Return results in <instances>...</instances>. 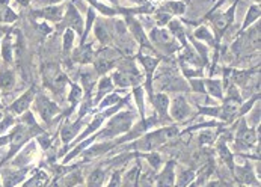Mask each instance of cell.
Returning a JSON list of instances; mask_svg holds the SVG:
<instances>
[{"label":"cell","instance_id":"7","mask_svg":"<svg viewBox=\"0 0 261 187\" xmlns=\"http://www.w3.org/2000/svg\"><path fill=\"white\" fill-rule=\"evenodd\" d=\"M257 141V133L254 128H249L246 121L243 119L240 122V127L237 130V135H236V145L237 148H249L255 144Z\"/></svg>","mask_w":261,"mask_h":187},{"label":"cell","instance_id":"10","mask_svg":"<svg viewBox=\"0 0 261 187\" xmlns=\"http://www.w3.org/2000/svg\"><path fill=\"white\" fill-rule=\"evenodd\" d=\"M125 21H127V26H128V29L132 31L133 37L136 38V41H138L142 47H147L151 51H154V48H152V45H151V42H149L147 34L144 32L141 23H139L135 17H132V15H127V17H125Z\"/></svg>","mask_w":261,"mask_h":187},{"label":"cell","instance_id":"36","mask_svg":"<svg viewBox=\"0 0 261 187\" xmlns=\"http://www.w3.org/2000/svg\"><path fill=\"white\" fill-rule=\"evenodd\" d=\"M105 181V171L97 169L91 174L89 180H88V187H101Z\"/></svg>","mask_w":261,"mask_h":187},{"label":"cell","instance_id":"41","mask_svg":"<svg viewBox=\"0 0 261 187\" xmlns=\"http://www.w3.org/2000/svg\"><path fill=\"white\" fill-rule=\"evenodd\" d=\"M201 115H208L212 118H219L221 116V106H212V108H199Z\"/></svg>","mask_w":261,"mask_h":187},{"label":"cell","instance_id":"32","mask_svg":"<svg viewBox=\"0 0 261 187\" xmlns=\"http://www.w3.org/2000/svg\"><path fill=\"white\" fill-rule=\"evenodd\" d=\"M133 95H135V101H136V106L139 109V116L141 119L145 118V103H144V89L141 86H135L133 88Z\"/></svg>","mask_w":261,"mask_h":187},{"label":"cell","instance_id":"45","mask_svg":"<svg viewBox=\"0 0 261 187\" xmlns=\"http://www.w3.org/2000/svg\"><path fill=\"white\" fill-rule=\"evenodd\" d=\"M38 144L41 145V148H44V150H47L48 147H50V138H48V135H45V133H41V135H38Z\"/></svg>","mask_w":261,"mask_h":187},{"label":"cell","instance_id":"37","mask_svg":"<svg viewBox=\"0 0 261 187\" xmlns=\"http://www.w3.org/2000/svg\"><path fill=\"white\" fill-rule=\"evenodd\" d=\"M74 39H75V32L73 29H67L64 32V51L65 53H70L73 50V45H74Z\"/></svg>","mask_w":261,"mask_h":187},{"label":"cell","instance_id":"1","mask_svg":"<svg viewBox=\"0 0 261 187\" xmlns=\"http://www.w3.org/2000/svg\"><path fill=\"white\" fill-rule=\"evenodd\" d=\"M133 122H135V113L133 112L122 111V112L115 113L111 118V121L108 122V125L101 131L94 133L92 138H94V141L106 139V138H116L122 133H127L133 127Z\"/></svg>","mask_w":261,"mask_h":187},{"label":"cell","instance_id":"21","mask_svg":"<svg viewBox=\"0 0 261 187\" xmlns=\"http://www.w3.org/2000/svg\"><path fill=\"white\" fill-rule=\"evenodd\" d=\"M113 82H112V77L111 75H105V77H101L100 78V82H98V88H97V95H95V104H98L100 101H101V98L103 97H106L108 94H111L113 92Z\"/></svg>","mask_w":261,"mask_h":187},{"label":"cell","instance_id":"30","mask_svg":"<svg viewBox=\"0 0 261 187\" xmlns=\"http://www.w3.org/2000/svg\"><path fill=\"white\" fill-rule=\"evenodd\" d=\"M83 89L80 85L77 83H71V91H70V95H68V101L71 104V109L77 108V104L83 100Z\"/></svg>","mask_w":261,"mask_h":187},{"label":"cell","instance_id":"38","mask_svg":"<svg viewBox=\"0 0 261 187\" xmlns=\"http://www.w3.org/2000/svg\"><path fill=\"white\" fill-rule=\"evenodd\" d=\"M139 171L141 168H133L127 175H125V180H124V187H133L136 186L138 183V178H139Z\"/></svg>","mask_w":261,"mask_h":187},{"label":"cell","instance_id":"44","mask_svg":"<svg viewBox=\"0 0 261 187\" xmlns=\"http://www.w3.org/2000/svg\"><path fill=\"white\" fill-rule=\"evenodd\" d=\"M147 160H148L149 166H152V169H159L160 163H162V158L157 152H151V154H145Z\"/></svg>","mask_w":261,"mask_h":187},{"label":"cell","instance_id":"19","mask_svg":"<svg viewBox=\"0 0 261 187\" xmlns=\"http://www.w3.org/2000/svg\"><path fill=\"white\" fill-rule=\"evenodd\" d=\"M204 86H205V94L208 92L210 97L216 98V100H224V83L222 80H216V78H208L204 80Z\"/></svg>","mask_w":261,"mask_h":187},{"label":"cell","instance_id":"48","mask_svg":"<svg viewBox=\"0 0 261 187\" xmlns=\"http://www.w3.org/2000/svg\"><path fill=\"white\" fill-rule=\"evenodd\" d=\"M11 32V29L8 28V26H5V24H0V41L5 38V35L6 34H9Z\"/></svg>","mask_w":261,"mask_h":187},{"label":"cell","instance_id":"28","mask_svg":"<svg viewBox=\"0 0 261 187\" xmlns=\"http://www.w3.org/2000/svg\"><path fill=\"white\" fill-rule=\"evenodd\" d=\"M94 21H95V9L94 8H88V14H86V21H85V28H83V34L80 38V45L85 44V41L88 39V35L94 26Z\"/></svg>","mask_w":261,"mask_h":187},{"label":"cell","instance_id":"43","mask_svg":"<svg viewBox=\"0 0 261 187\" xmlns=\"http://www.w3.org/2000/svg\"><path fill=\"white\" fill-rule=\"evenodd\" d=\"M215 138H216V136H215L210 130H205V131H202V133L199 135L198 141H199L201 145H210V144L215 141Z\"/></svg>","mask_w":261,"mask_h":187},{"label":"cell","instance_id":"9","mask_svg":"<svg viewBox=\"0 0 261 187\" xmlns=\"http://www.w3.org/2000/svg\"><path fill=\"white\" fill-rule=\"evenodd\" d=\"M138 61L142 64L144 70H145V80H147V91L149 92V95H152V75L154 71L157 68V65L160 64V59L155 56H145L142 53L138 55Z\"/></svg>","mask_w":261,"mask_h":187},{"label":"cell","instance_id":"16","mask_svg":"<svg viewBox=\"0 0 261 187\" xmlns=\"http://www.w3.org/2000/svg\"><path fill=\"white\" fill-rule=\"evenodd\" d=\"M82 127H83V118H80V119L75 121V122H65L64 127H62V130H61L62 141H64L65 144L71 142L75 136H77V133L80 131Z\"/></svg>","mask_w":261,"mask_h":187},{"label":"cell","instance_id":"52","mask_svg":"<svg viewBox=\"0 0 261 187\" xmlns=\"http://www.w3.org/2000/svg\"><path fill=\"white\" fill-rule=\"evenodd\" d=\"M132 2H136V3L139 2V3H141V2H144V0H132Z\"/></svg>","mask_w":261,"mask_h":187},{"label":"cell","instance_id":"13","mask_svg":"<svg viewBox=\"0 0 261 187\" xmlns=\"http://www.w3.org/2000/svg\"><path fill=\"white\" fill-rule=\"evenodd\" d=\"M240 104L239 101L236 100H231V98H226L224 97V104L221 106V119L225 122H232L236 116L240 115Z\"/></svg>","mask_w":261,"mask_h":187},{"label":"cell","instance_id":"15","mask_svg":"<svg viewBox=\"0 0 261 187\" xmlns=\"http://www.w3.org/2000/svg\"><path fill=\"white\" fill-rule=\"evenodd\" d=\"M168 31L174 35V38L180 42V45L185 48L189 45V41L186 37V29L183 26V23L177 18H171V21L168 23Z\"/></svg>","mask_w":261,"mask_h":187},{"label":"cell","instance_id":"49","mask_svg":"<svg viewBox=\"0 0 261 187\" xmlns=\"http://www.w3.org/2000/svg\"><path fill=\"white\" fill-rule=\"evenodd\" d=\"M8 144H9V136H8V135H3V136H0V148L6 147Z\"/></svg>","mask_w":261,"mask_h":187},{"label":"cell","instance_id":"18","mask_svg":"<svg viewBox=\"0 0 261 187\" xmlns=\"http://www.w3.org/2000/svg\"><path fill=\"white\" fill-rule=\"evenodd\" d=\"M24 177H26V169L5 171L2 175V184H3V187H15L24 180Z\"/></svg>","mask_w":261,"mask_h":187},{"label":"cell","instance_id":"40","mask_svg":"<svg viewBox=\"0 0 261 187\" xmlns=\"http://www.w3.org/2000/svg\"><path fill=\"white\" fill-rule=\"evenodd\" d=\"M171 18H172V15H169L168 12H165L163 9H159L157 12H155V21H157V28H165L169 21H171Z\"/></svg>","mask_w":261,"mask_h":187},{"label":"cell","instance_id":"22","mask_svg":"<svg viewBox=\"0 0 261 187\" xmlns=\"http://www.w3.org/2000/svg\"><path fill=\"white\" fill-rule=\"evenodd\" d=\"M15 86V73L9 68L0 71V92H9Z\"/></svg>","mask_w":261,"mask_h":187},{"label":"cell","instance_id":"39","mask_svg":"<svg viewBox=\"0 0 261 187\" xmlns=\"http://www.w3.org/2000/svg\"><path fill=\"white\" fill-rule=\"evenodd\" d=\"M219 152H221V157H222V160L226 162L228 165H229V168L231 169H234L236 168V165L232 163V154H231V151L226 148V145L224 144V141L219 144Z\"/></svg>","mask_w":261,"mask_h":187},{"label":"cell","instance_id":"31","mask_svg":"<svg viewBox=\"0 0 261 187\" xmlns=\"http://www.w3.org/2000/svg\"><path fill=\"white\" fill-rule=\"evenodd\" d=\"M121 100H122V98H121L119 92H111V94H108L106 97L101 98V101L98 103V108H100V111L109 109V108H112L115 104H118Z\"/></svg>","mask_w":261,"mask_h":187},{"label":"cell","instance_id":"11","mask_svg":"<svg viewBox=\"0 0 261 187\" xmlns=\"http://www.w3.org/2000/svg\"><path fill=\"white\" fill-rule=\"evenodd\" d=\"M64 21H67L68 28L77 31L79 34H83V28H85V21L80 17V14L77 12V9L74 8V5H67L65 6V14H64Z\"/></svg>","mask_w":261,"mask_h":187},{"label":"cell","instance_id":"50","mask_svg":"<svg viewBox=\"0 0 261 187\" xmlns=\"http://www.w3.org/2000/svg\"><path fill=\"white\" fill-rule=\"evenodd\" d=\"M225 2H226V0H219V2H218V3H216L215 6H213V9H212V12H208V14H207V17H208V15H212L213 12H216V11H218V9H219V8H221V6L224 5Z\"/></svg>","mask_w":261,"mask_h":187},{"label":"cell","instance_id":"33","mask_svg":"<svg viewBox=\"0 0 261 187\" xmlns=\"http://www.w3.org/2000/svg\"><path fill=\"white\" fill-rule=\"evenodd\" d=\"M94 32H95V35H97V38H98V41H100L103 45H106V44L111 41L109 31H108V28H106V24H105V23L98 21V23L95 24V29H94Z\"/></svg>","mask_w":261,"mask_h":187},{"label":"cell","instance_id":"47","mask_svg":"<svg viewBox=\"0 0 261 187\" xmlns=\"http://www.w3.org/2000/svg\"><path fill=\"white\" fill-rule=\"evenodd\" d=\"M108 187H121V178H119V172H115L112 175V180Z\"/></svg>","mask_w":261,"mask_h":187},{"label":"cell","instance_id":"24","mask_svg":"<svg viewBox=\"0 0 261 187\" xmlns=\"http://www.w3.org/2000/svg\"><path fill=\"white\" fill-rule=\"evenodd\" d=\"M260 5H251L249 9H248V14H246V17H245V21H243V24H242V28H240V34L245 32V31H246L249 26H252L255 21H258V20H260Z\"/></svg>","mask_w":261,"mask_h":187},{"label":"cell","instance_id":"26","mask_svg":"<svg viewBox=\"0 0 261 187\" xmlns=\"http://www.w3.org/2000/svg\"><path fill=\"white\" fill-rule=\"evenodd\" d=\"M74 61H79L80 64H89L92 61V47L91 44H82L74 51Z\"/></svg>","mask_w":261,"mask_h":187},{"label":"cell","instance_id":"25","mask_svg":"<svg viewBox=\"0 0 261 187\" xmlns=\"http://www.w3.org/2000/svg\"><path fill=\"white\" fill-rule=\"evenodd\" d=\"M195 38H196L198 41H205L210 47H215L216 50H219V47H218V44H216V39H215L212 31H210L207 26H199V28L195 31Z\"/></svg>","mask_w":261,"mask_h":187},{"label":"cell","instance_id":"6","mask_svg":"<svg viewBox=\"0 0 261 187\" xmlns=\"http://www.w3.org/2000/svg\"><path fill=\"white\" fill-rule=\"evenodd\" d=\"M64 14H65V6L64 5H48V6L42 8V9H34L32 11L34 17L47 20V21H53V23L61 21L64 18Z\"/></svg>","mask_w":261,"mask_h":187},{"label":"cell","instance_id":"20","mask_svg":"<svg viewBox=\"0 0 261 187\" xmlns=\"http://www.w3.org/2000/svg\"><path fill=\"white\" fill-rule=\"evenodd\" d=\"M0 53H2V59L5 64H12V61H14V42L11 39V32L6 34L5 38L0 41Z\"/></svg>","mask_w":261,"mask_h":187},{"label":"cell","instance_id":"51","mask_svg":"<svg viewBox=\"0 0 261 187\" xmlns=\"http://www.w3.org/2000/svg\"><path fill=\"white\" fill-rule=\"evenodd\" d=\"M21 6H28L29 3H31V0H17Z\"/></svg>","mask_w":261,"mask_h":187},{"label":"cell","instance_id":"14","mask_svg":"<svg viewBox=\"0 0 261 187\" xmlns=\"http://www.w3.org/2000/svg\"><path fill=\"white\" fill-rule=\"evenodd\" d=\"M174 162H168L162 174L155 178V187H174L175 186V172Z\"/></svg>","mask_w":261,"mask_h":187},{"label":"cell","instance_id":"5","mask_svg":"<svg viewBox=\"0 0 261 187\" xmlns=\"http://www.w3.org/2000/svg\"><path fill=\"white\" fill-rule=\"evenodd\" d=\"M35 95H37L35 88H34V86L29 88V89L24 91L15 101H12V104L8 108L9 112L12 113V115H17V116H20V115H23L24 112H28L29 108L32 106L34 100H35Z\"/></svg>","mask_w":261,"mask_h":187},{"label":"cell","instance_id":"35","mask_svg":"<svg viewBox=\"0 0 261 187\" xmlns=\"http://www.w3.org/2000/svg\"><path fill=\"white\" fill-rule=\"evenodd\" d=\"M14 125H15V118H14V115H3L2 119H0V136L8 135L6 131L11 130Z\"/></svg>","mask_w":261,"mask_h":187},{"label":"cell","instance_id":"42","mask_svg":"<svg viewBox=\"0 0 261 187\" xmlns=\"http://www.w3.org/2000/svg\"><path fill=\"white\" fill-rule=\"evenodd\" d=\"M190 80V86L195 92L198 94H205V86H204V80L202 78H189Z\"/></svg>","mask_w":261,"mask_h":187},{"label":"cell","instance_id":"12","mask_svg":"<svg viewBox=\"0 0 261 187\" xmlns=\"http://www.w3.org/2000/svg\"><path fill=\"white\" fill-rule=\"evenodd\" d=\"M149 98H151V103H152V106H154V109L157 112V116L160 119L169 121V118H168L169 103H171L169 97L166 94H155V95H149Z\"/></svg>","mask_w":261,"mask_h":187},{"label":"cell","instance_id":"2","mask_svg":"<svg viewBox=\"0 0 261 187\" xmlns=\"http://www.w3.org/2000/svg\"><path fill=\"white\" fill-rule=\"evenodd\" d=\"M180 135V130L177 125H171V127H163L160 130H154L149 131L145 136H142L139 141H136V148L139 147L141 150H154L157 147H162L163 144H168L171 141H174L177 136Z\"/></svg>","mask_w":261,"mask_h":187},{"label":"cell","instance_id":"54","mask_svg":"<svg viewBox=\"0 0 261 187\" xmlns=\"http://www.w3.org/2000/svg\"><path fill=\"white\" fill-rule=\"evenodd\" d=\"M2 116H3V113L0 112V119H2Z\"/></svg>","mask_w":261,"mask_h":187},{"label":"cell","instance_id":"46","mask_svg":"<svg viewBox=\"0 0 261 187\" xmlns=\"http://www.w3.org/2000/svg\"><path fill=\"white\" fill-rule=\"evenodd\" d=\"M195 177V174L192 172V171H187V172H185L183 175H181V180H180V183H178V186L177 187H185L187 186L190 181H192V178Z\"/></svg>","mask_w":261,"mask_h":187},{"label":"cell","instance_id":"23","mask_svg":"<svg viewBox=\"0 0 261 187\" xmlns=\"http://www.w3.org/2000/svg\"><path fill=\"white\" fill-rule=\"evenodd\" d=\"M160 9H163L165 12H168L169 15H183L186 12V3L180 2V0H166L165 3H162Z\"/></svg>","mask_w":261,"mask_h":187},{"label":"cell","instance_id":"17","mask_svg":"<svg viewBox=\"0 0 261 187\" xmlns=\"http://www.w3.org/2000/svg\"><path fill=\"white\" fill-rule=\"evenodd\" d=\"M105 119H106V116L103 115V113H98V115H95L94 116V119L86 125V128H85V131L79 136V138H75V142L74 144H79V142H82V141H85L88 136H92L94 133H97V130L101 127V124L105 122Z\"/></svg>","mask_w":261,"mask_h":187},{"label":"cell","instance_id":"55","mask_svg":"<svg viewBox=\"0 0 261 187\" xmlns=\"http://www.w3.org/2000/svg\"><path fill=\"white\" fill-rule=\"evenodd\" d=\"M0 104H2V101H0Z\"/></svg>","mask_w":261,"mask_h":187},{"label":"cell","instance_id":"34","mask_svg":"<svg viewBox=\"0 0 261 187\" xmlns=\"http://www.w3.org/2000/svg\"><path fill=\"white\" fill-rule=\"evenodd\" d=\"M91 5H92V8L94 9H98L103 15H106V17H113V15H116V14H119V11H116V9H113V8H109V6H106L105 3H101L100 0H88Z\"/></svg>","mask_w":261,"mask_h":187},{"label":"cell","instance_id":"27","mask_svg":"<svg viewBox=\"0 0 261 187\" xmlns=\"http://www.w3.org/2000/svg\"><path fill=\"white\" fill-rule=\"evenodd\" d=\"M236 169V172H237V178L242 181V183H246V184H258L257 183V180H255V177H254V174H252V169L246 165V168L243 166V168H234Z\"/></svg>","mask_w":261,"mask_h":187},{"label":"cell","instance_id":"3","mask_svg":"<svg viewBox=\"0 0 261 187\" xmlns=\"http://www.w3.org/2000/svg\"><path fill=\"white\" fill-rule=\"evenodd\" d=\"M148 39L152 44V48H157L160 53H163L166 56H172L174 53H177L181 48L180 42L174 38V35L166 28H154L149 32Z\"/></svg>","mask_w":261,"mask_h":187},{"label":"cell","instance_id":"53","mask_svg":"<svg viewBox=\"0 0 261 187\" xmlns=\"http://www.w3.org/2000/svg\"><path fill=\"white\" fill-rule=\"evenodd\" d=\"M0 187H3V184H2V178H0Z\"/></svg>","mask_w":261,"mask_h":187},{"label":"cell","instance_id":"8","mask_svg":"<svg viewBox=\"0 0 261 187\" xmlns=\"http://www.w3.org/2000/svg\"><path fill=\"white\" fill-rule=\"evenodd\" d=\"M169 115L174 121H185L190 116V104L183 95L175 97L169 103Z\"/></svg>","mask_w":261,"mask_h":187},{"label":"cell","instance_id":"29","mask_svg":"<svg viewBox=\"0 0 261 187\" xmlns=\"http://www.w3.org/2000/svg\"><path fill=\"white\" fill-rule=\"evenodd\" d=\"M111 77H112L113 86H118V88H128V86L132 85V78H130V75L127 74L125 71L118 70V71H115Z\"/></svg>","mask_w":261,"mask_h":187},{"label":"cell","instance_id":"4","mask_svg":"<svg viewBox=\"0 0 261 187\" xmlns=\"http://www.w3.org/2000/svg\"><path fill=\"white\" fill-rule=\"evenodd\" d=\"M32 104H34L35 112L39 115L41 121H42L45 125H50L51 121H53V118L61 112L59 106H58L55 101H51L45 94H37Z\"/></svg>","mask_w":261,"mask_h":187}]
</instances>
